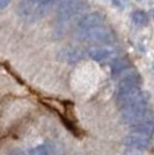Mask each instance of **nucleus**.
I'll list each match as a JSON object with an SVG mask.
<instances>
[{"label": "nucleus", "mask_w": 154, "mask_h": 155, "mask_svg": "<svg viewBox=\"0 0 154 155\" xmlns=\"http://www.w3.org/2000/svg\"><path fill=\"white\" fill-rule=\"evenodd\" d=\"M129 61L128 59L124 58H118L116 59L115 61L111 64V72L114 75H118L119 73H122L123 71H125L129 67Z\"/></svg>", "instance_id": "9b49d317"}, {"label": "nucleus", "mask_w": 154, "mask_h": 155, "mask_svg": "<svg viewBox=\"0 0 154 155\" xmlns=\"http://www.w3.org/2000/svg\"><path fill=\"white\" fill-rule=\"evenodd\" d=\"M137 1H140V0H137Z\"/></svg>", "instance_id": "6ab92c4d"}, {"label": "nucleus", "mask_w": 154, "mask_h": 155, "mask_svg": "<svg viewBox=\"0 0 154 155\" xmlns=\"http://www.w3.org/2000/svg\"><path fill=\"white\" fill-rule=\"evenodd\" d=\"M29 1H32V2H35V1H36V0H29Z\"/></svg>", "instance_id": "a211bd4d"}, {"label": "nucleus", "mask_w": 154, "mask_h": 155, "mask_svg": "<svg viewBox=\"0 0 154 155\" xmlns=\"http://www.w3.org/2000/svg\"><path fill=\"white\" fill-rule=\"evenodd\" d=\"M72 1H74V0H58L57 4H58V8H60V7L63 6H66V5H69L70 2Z\"/></svg>", "instance_id": "4468645a"}, {"label": "nucleus", "mask_w": 154, "mask_h": 155, "mask_svg": "<svg viewBox=\"0 0 154 155\" xmlns=\"http://www.w3.org/2000/svg\"><path fill=\"white\" fill-rule=\"evenodd\" d=\"M52 0H36L35 2H37L39 5H42V6H45V5H48V4H50Z\"/></svg>", "instance_id": "dca6fc26"}, {"label": "nucleus", "mask_w": 154, "mask_h": 155, "mask_svg": "<svg viewBox=\"0 0 154 155\" xmlns=\"http://www.w3.org/2000/svg\"><path fill=\"white\" fill-rule=\"evenodd\" d=\"M104 21L102 14L100 13H88L84 15L81 19L78 21V29H81V30H86V29H90V28H94V27L101 26L102 22Z\"/></svg>", "instance_id": "39448f33"}, {"label": "nucleus", "mask_w": 154, "mask_h": 155, "mask_svg": "<svg viewBox=\"0 0 154 155\" xmlns=\"http://www.w3.org/2000/svg\"><path fill=\"white\" fill-rule=\"evenodd\" d=\"M60 57L66 63L74 64V63H78V61H80L82 59V53L78 49L69 48V49H63L60 51Z\"/></svg>", "instance_id": "6e6552de"}, {"label": "nucleus", "mask_w": 154, "mask_h": 155, "mask_svg": "<svg viewBox=\"0 0 154 155\" xmlns=\"http://www.w3.org/2000/svg\"><path fill=\"white\" fill-rule=\"evenodd\" d=\"M122 118L125 123L137 124L141 122L152 120V112L147 107H135L122 109Z\"/></svg>", "instance_id": "f03ea898"}, {"label": "nucleus", "mask_w": 154, "mask_h": 155, "mask_svg": "<svg viewBox=\"0 0 154 155\" xmlns=\"http://www.w3.org/2000/svg\"><path fill=\"white\" fill-rule=\"evenodd\" d=\"M124 145L135 150H146L151 147V138L140 134H129L124 138Z\"/></svg>", "instance_id": "20e7f679"}, {"label": "nucleus", "mask_w": 154, "mask_h": 155, "mask_svg": "<svg viewBox=\"0 0 154 155\" xmlns=\"http://www.w3.org/2000/svg\"><path fill=\"white\" fill-rule=\"evenodd\" d=\"M8 155H28V154H27L23 149L15 147V148H12L11 150H9V154Z\"/></svg>", "instance_id": "ddd939ff"}, {"label": "nucleus", "mask_w": 154, "mask_h": 155, "mask_svg": "<svg viewBox=\"0 0 154 155\" xmlns=\"http://www.w3.org/2000/svg\"><path fill=\"white\" fill-rule=\"evenodd\" d=\"M130 131L132 133H136V134H140V136H145L151 138V137L153 136L154 132L153 122L152 120H147V122L132 124V125H130Z\"/></svg>", "instance_id": "423d86ee"}, {"label": "nucleus", "mask_w": 154, "mask_h": 155, "mask_svg": "<svg viewBox=\"0 0 154 155\" xmlns=\"http://www.w3.org/2000/svg\"><path fill=\"white\" fill-rule=\"evenodd\" d=\"M77 36L78 38L86 42H93V43H100V44H111L115 42L114 32L107 27L103 26H97L86 30L78 29Z\"/></svg>", "instance_id": "f257e3e1"}, {"label": "nucleus", "mask_w": 154, "mask_h": 155, "mask_svg": "<svg viewBox=\"0 0 154 155\" xmlns=\"http://www.w3.org/2000/svg\"><path fill=\"white\" fill-rule=\"evenodd\" d=\"M140 84L141 79L139 77V74H137L135 72H131L119 80L117 87H140Z\"/></svg>", "instance_id": "1a4fd4ad"}, {"label": "nucleus", "mask_w": 154, "mask_h": 155, "mask_svg": "<svg viewBox=\"0 0 154 155\" xmlns=\"http://www.w3.org/2000/svg\"><path fill=\"white\" fill-rule=\"evenodd\" d=\"M88 56L95 61H104L114 56V50L104 48H92L88 51Z\"/></svg>", "instance_id": "0eeeda50"}, {"label": "nucleus", "mask_w": 154, "mask_h": 155, "mask_svg": "<svg viewBox=\"0 0 154 155\" xmlns=\"http://www.w3.org/2000/svg\"><path fill=\"white\" fill-rule=\"evenodd\" d=\"M9 4H11V0H0V9L6 8Z\"/></svg>", "instance_id": "2eb2a0df"}, {"label": "nucleus", "mask_w": 154, "mask_h": 155, "mask_svg": "<svg viewBox=\"0 0 154 155\" xmlns=\"http://www.w3.org/2000/svg\"><path fill=\"white\" fill-rule=\"evenodd\" d=\"M28 155H49V148L46 145H38L29 150Z\"/></svg>", "instance_id": "f8f14e48"}, {"label": "nucleus", "mask_w": 154, "mask_h": 155, "mask_svg": "<svg viewBox=\"0 0 154 155\" xmlns=\"http://www.w3.org/2000/svg\"><path fill=\"white\" fill-rule=\"evenodd\" d=\"M131 19H132V22H133L135 26L144 27L147 25L148 15H147V13L144 12V11H135V12L132 13Z\"/></svg>", "instance_id": "9d476101"}, {"label": "nucleus", "mask_w": 154, "mask_h": 155, "mask_svg": "<svg viewBox=\"0 0 154 155\" xmlns=\"http://www.w3.org/2000/svg\"><path fill=\"white\" fill-rule=\"evenodd\" d=\"M133 150H135V149H133ZM126 155H140V154H139V153H137V152L135 150V152H131V153H128Z\"/></svg>", "instance_id": "f3484780"}, {"label": "nucleus", "mask_w": 154, "mask_h": 155, "mask_svg": "<svg viewBox=\"0 0 154 155\" xmlns=\"http://www.w3.org/2000/svg\"><path fill=\"white\" fill-rule=\"evenodd\" d=\"M85 9H86V6L84 2H81L80 0H74L69 5L58 8V19L62 21H67L77 16L78 14L82 13Z\"/></svg>", "instance_id": "7ed1b4c3"}]
</instances>
